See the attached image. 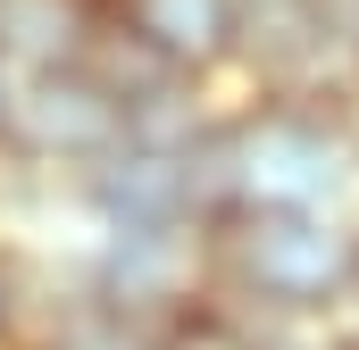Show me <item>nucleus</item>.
Masks as SVG:
<instances>
[{"mask_svg":"<svg viewBox=\"0 0 359 350\" xmlns=\"http://www.w3.org/2000/svg\"><path fill=\"white\" fill-rule=\"evenodd\" d=\"M209 159H217V200H226V217H234V209L351 217L359 134H351V108H334V100H284V92L226 100Z\"/></svg>","mask_w":359,"mask_h":350,"instance_id":"f257e3e1","label":"nucleus"},{"mask_svg":"<svg viewBox=\"0 0 359 350\" xmlns=\"http://www.w3.org/2000/svg\"><path fill=\"white\" fill-rule=\"evenodd\" d=\"M359 275V217L234 209L209 225V292L234 317H343Z\"/></svg>","mask_w":359,"mask_h":350,"instance_id":"f03ea898","label":"nucleus"},{"mask_svg":"<svg viewBox=\"0 0 359 350\" xmlns=\"http://www.w3.org/2000/svg\"><path fill=\"white\" fill-rule=\"evenodd\" d=\"M126 142V108L109 100V84L76 67H42V76H17L8 92V134H0V159L59 192H76V175H92L109 150Z\"/></svg>","mask_w":359,"mask_h":350,"instance_id":"7ed1b4c3","label":"nucleus"},{"mask_svg":"<svg viewBox=\"0 0 359 350\" xmlns=\"http://www.w3.org/2000/svg\"><path fill=\"white\" fill-rule=\"evenodd\" d=\"M76 284L100 292L109 309L168 326L184 309L217 300L209 292V225H84L76 242Z\"/></svg>","mask_w":359,"mask_h":350,"instance_id":"20e7f679","label":"nucleus"},{"mask_svg":"<svg viewBox=\"0 0 359 350\" xmlns=\"http://www.w3.org/2000/svg\"><path fill=\"white\" fill-rule=\"evenodd\" d=\"M100 25L184 84L234 76V0H100Z\"/></svg>","mask_w":359,"mask_h":350,"instance_id":"39448f33","label":"nucleus"},{"mask_svg":"<svg viewBox=\"0 0 359 350\" xmlns=\"http://www.w3.org/2000/svg\"><path fill=\"white\" fill-rule=\"evenodd\" d=\"M67 259H34V317H25L17 350H159V326H142V317L109 309L100 292H84Z\"/></svg>","mask_w":359,"mask_h":350,"instance_id":"423d86ee","label":"nucleus"},{"mask_svg":"<svg viewBox=\"0 0 359 350\" xmlns=\"http://www.w3.org/2000/svg\"><path fill=\"white\" fill-rule=\"evenodd\" d=\"M92 34H100V0H0V67L8 76L76 67Z\"/></svg>","mask_w":359,"mask_h":350,"instance_id":"0eeeda50","label":"nucleus"},{"mask_svg":"<svg viewBox=\"0 0 359 350\" xmlns=\"http://www.w3.org/2000/svg\"><path fill=\"white\" fill-rule=\"evenodd\" d=\"M309 92L334 108L359 100V0H309Z\"/></svg>","mask_w":359,"mask_h":350,"instance_id":"6e6552de","label":"nucleus"},{"mask_svg":"<svg viewBox=\"0 0 359 350\" xmlns=\"http://www.w3.org/2000/svg\"><path fill=\"white\" fill-rule=\"evenodd\" d=\"M243 350H351L343 317H243Z\"/></svg>","mask_w":359,"mask_h":350,"instance_id":"1a4fd4ad","label":"nucleus"},{"mask_svg":"<svg viewBox=\"0 0 359 350\" xmlns=\"http://www.w3.org/2000/svg\"><path fill=\"white\" fill-rule=\"evenodd\" d=\"M159 350H243V317L226 300H201V309H184V317L159 326Z\"/></svg>","mask_w":359,"mask_h":350,"instance_id":"9d476101","label":"nucleus"},{"mask_svg":"<svg viewBox=\"0 0 359 350\" xmlns=\"http://www.w3.org/2000/svg\"><path fill=\"white\" fill-rule=\"evenodd\" d=\"M25 317H34V259L17 242H0V350H17Z\"/></svg>","mask_w":359,"mask_h":350,"instance_id":"9b49d317","label":"nucleus"},{"mask_svg":"<svg viewBox=\"0 0 359 350\" xmlns=\"http://www.w3.org/2000/svg\"><path fill=\"white\" fill-rule=\"evenodd\" d=\"M8 92H17V76L0 67V134H8Z\"/></svg>","mask_w":359,"mask_h":350,"instance_id":"f8f14e48","label":"nucleus"},{"mask_svg":"<svg viewBox=\"0 0 359 350\" xmlns=\"http://www.w3.org/2000/svg\"><path fill=\"white\" fill-rule=\"evenodd\" d=\"M343 326H359V275H351V300H343Z\"/></svg>","mask_w":359,"mask_h":350,"instance_id":"ddd939ff","label":"nucleus"},{"mask_svg":"<svg viewBox=\"0 0 359 350\" xmlns=\"http://www.w3.org/2000/svg\"><path fill=\"white\" fill-rule=\"evenodd\" d=\"M343 334H351V350H359V326H343Z\"/></svg>","mask_w":359,"mask_h":350,"instance_id":"4468645a","label":"nucleus"}]
</instances>
